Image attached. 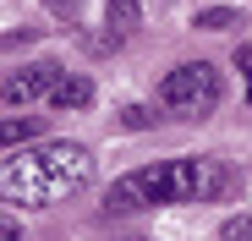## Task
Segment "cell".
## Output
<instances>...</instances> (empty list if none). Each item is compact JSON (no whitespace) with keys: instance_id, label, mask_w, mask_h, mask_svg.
Returning <instances> with one entry per match:
<instances>
[{"instance_id":"cell-1","label":"cell","mask_w":252,"mask_h":241,"mask_svg":"<svg viewBox=\"0 0 252 241\" xmlns=\"http://www.w3.org/2000/svg\"><path fill=\"white\" fill-rule=\"evenodd\" d=\"M236 186V170L220 153H192V159H159V165L126 170L110 192V214H137V209H176V203H214Z\"/></svg>"},{"instance_id":"cell-2","label":"cell","mask_w":252,"mask_h":241,"mask_svg":"<svg viewBox=\"0 0 252 241\" xmlns=\"http://www.w3.org/2000/svg\"><path fill=\"white\" fill-rule=\"evenodd\" d=\"M88 181H94V153L82 143H33L0 165V203L55 209L66 197H77Z\"/></svg>"},{"instance_id":"cell-3","label":"cell","mask_w":252,"mask_h":241,"mask_svg":"<svg viewBox=\"0 0 252 241\" xmlns=\"http://www.w3.org/2000/svg\"><path fill=\"white\" fill-rule=\"evenodd\" d=\"M220 99H225V83H220V71L208 66V60H187V66H176V71L159 83V104L170 110V115H181V120L214 115Z\"/></svg>"},{"instance_id":"cell-4","label":"cell","mask_w":252,"mask_h":241,"mask_svg":"<svg viewBox=\"0 0 252 241\" xmlns=\"http://www.w3.org/2000/svg\"><path fill=\"white\" fill-rule=\"evenodd\" d=\"M61 77H66V71H61V60H33V66H22V71H11L0 93H6V104H11V110H22V104H33V99H50Z\"/></svg>"},{"instance_id":"cell-5","label":"cell","mask_w":252,"mask_h":241,"mask_svg":"<svg viewBox=\"0 0 252 241\" xmlns=\"http://www.w3.org/2000/svg\"><path fill=\"white\" fill-rule=\"evenodd\" d=\"M104 28L110 38H126L143 28V0H104Z\"/></svg>"},{"instance_id":"cell-6","label":"cell","mask_w":252,"mask_h":241,"mask_svg":"<svg viewBox=\"0 0 252 241\" xmlns=\"http://www.w3.org/2000/svg\"><path fill=\"white\" fill-rule=\"evenodd\" d=\"M50 104L55 110H88L94 104V83H88V77H61L55 93H50Z\"/></svg>"},{"instance_id":"cell-7","label":"cell","mask_w":252,"mask_h":241,"mask_svg":"<svg viewBox=\"0 0 252 241\" xmlns=\"http://www.w3.org/2000/svg\"><path fill=\"white\" fill-rule=\"evenodd\" d=\"M38 137V115H0V148H22Z\"/></svg>"},{"instance_id":"cell-8","label":"cell","mask_w":252,"mask_h":241,"mask_svg":"<svg viewBox=\"0 0 252 241\" xmlns=\"http://www.w3.org/2000/svg\"><path fill=\"white\" fill-rule=\"evenodd\" d=\"M192 28H203V33H225V28H241V11H236V6H208V11H197Z\"/></svg>"},{"instance_id":"cell-9","label":"cell","mask_w":252,"mask_h":241,"mask_svg":"<svg viewBox=\"0 0 252 241\" xmlns=\"http://www.w3.org/2000/svg\"><path fill=\"white\" fill-rule=\"evenodd\" d=\"M220 241H252V214H230L220 225Z\"/></svg>"},{"instance_id":"cell-10","label":"cell","mask_w":252,"mask_h":241,"mask_svg":"<svg viewBox=\"0 0 252 241\" xmlns=\"http://www.w3.org/2000/svg\"><path fill=\"white\" fill-rule=\"evenodd\" d=\"M121 126H132V132L154 126V110H148V104H126V110H121Z\"/></svg>"},{"instance_id":"cell-11","label":"cell","mask_w":252,"mask_h":241,"mask_svg":"<svg viewBox=\"0 0 252 241\" xmlns=\"http://www.w3.org/2000/svg\"><path fill=\"white\" fill-rule=\"evenodd\" d=\"M44 11H50L55 22H77V17H82V0H44Z\"/></svg>"},{"instance_id":"cell-12","label":"cell","mask_w":252,"mask_h":241,"mask_svg":"<svg viewBox=\"0 0 252 241\" xmlns=\"http://www.w3.org/2000/svg\"><path fill=\"white\" fill-rule=\"evenodd\" d=\"M38 28H22V33H0V50H17V44H33Z\"/></svg>"},{"instance_id":"cell-13","label":"cell","mask_w":252,"mask_h":241,"mask_svg":"<svg viewBox=\"0 0 252 241\" xmlns=\"http://www.w3.org/2000/svg\"><path fill=\"white\" fill-rule=\"evenodd\" d=\"M0 241H22V225L11 214H0Z\"/></svg>"},{"instance_id":"cell-14","label":"cell","mask_w":252,"mask_h":241,"mask_svg":"<svg viewBox=\"0 0 252 241\" xmlns=\"http://www.w3.org/2000/svg\"><path fill=\"white\" fill-rule=\"evenodd\" d=\"M236 71H247V83H252V44H236Z\"/></svg>"},{"instance_id":"cell-15","label":"cell","mask_w":252,"mask_h":241,"mask_svg":"<svg viewBox=\"0 0 252 241\" xmlns=\"http://www.w3.org/2000/svg\"><path fill=\"white\" fill-rule=\"evenodd\" d=\"M115 241H148V236H115Z\"/></svg>"},{"instance_id":"cell-16","label":"cell","mask_w":252,"mask_h":241,"mask_svg":"<svg viewBox=\"0 0 252 241\" xmlns=\"http://www.w3.org/2000/svg\"><path fill=\"white\" fill-rule=\"evenodd\" d=\"M247 104H252V83H247Z\"/></svg>"}]
</instances>
